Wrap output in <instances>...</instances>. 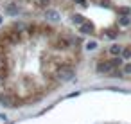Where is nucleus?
I'll use <instances>...</instances> for the list:
<instances>
[{"label": "nucleus", "mask_w": 131, "mask_h": 124, "mask_svg": "<svg viewBox=\"0 0 131 124\" xmlns=\"http://www.w3.org/2000/svg\"><path fill=\"white\" fill-rule=\"evenodd\" d=\"M18 11H20V9H18V6H16V4H13V2L6 6V13H7V15H11V16L18 15Z\"/></svg>", "instance_id": "39448f33"}, {"label": "nucleus", "mask_w": 131, "mask_h": 124, "mask_svg": "<svg viewBox=\"0 0 131 124\" xmlns=\"http://www.w3.org/2000/svg\"><path fill=\"white\" fill-rule=\"evenodd\" d=\"M15 97L9 95V94H2L0 95V104H4V106H15Z\"/></svg>", "instance_id": "7ed1b4c3"}, {"label": "nucleus", "mask_w": 131, "mask_h": 124, "mask_svg": "<svg viewBox=\"0 0 131 124\" xmlns=\"http://www.w3.org/2000/svg\"><path fill=\"white\" fill-rule=\"evenodd\" d=\"M95 47H97V43H95V42H90V43H86V49H88V50H93Z\"/></svg>", "instance_id": "ddd939ff"}, {"label": "nucleus", "mask_w": 131, "mask_h": 124, "mask_svg": "<svg viewBox=\"0 0 131 124\" xmlns=\"http://www.w3.org/2000/svg\"><path fill=\"white\" fill-rule=\"evenodd\" d=\"M72 22H74V24H79V25H83V24H84V20H83V16H81V15H74V16H72Z\"/></svg>", "instance_id": "6e6552de"}, {"label": "nucleus", "mask_w": 131, "mask_h": 124, "mask_svg": "<svg viewBox=\"0 0 131 124\" xmlns=\"http://www.w3.org/2000/svg\"><path fill=\"white\" fill-rule=\"evenodd\" d=\"M54 47H58V49H67V47H68V40H67V38H58L56 43H54Z\"/></svg>", "instance_id": "0eeeda50"}, {"label": "nucleus", "mask_w": 131, "mask_h": 124, "mask_svg": "<svg viewBox=\"0 0 131 124\" xmlns=\"http://www.w3.org/2000/svg\"><path fill=\"white\" fill-rule=\"evenodd\" d=\"M75 2H77V4H81V6H84V4H86V0H75Z\"/></svg>", "instance_id": "f3484780"}, {"label": "nucleus", "mask_w": 131, "mask_h": 124, "mask_svg": "<svg viewBox=\"0 0 131 124\" xmlns=\"http://www.w3.org/2000/svg\"><path fill=\"white\" fill-rule=\"evenodd\" d=\"M2 81H4V77H2V76H0V83H2Z\"/></svg>", "instance_id": "6ab92c4d"}, {"label": "nucleus", "mask_w": 131, "mask_h": 124, "mask_svg": "<svg viewBox=\"0 0 131 124\" xmlns=\"http://www.w3.org/2000/svg\"><path fill=\"white\" fill-rule=\"evenodd\" d=\"M97 72H99V74H110V72H115L113 61H111V59H110V61H101V63L97 65Z\"/></svg>", "instance_id": "f03ea898"}, {"label": "nucleus", "mask_w": 131, "mask_h": 124, "mask_svg": "<svg viewBox=\"0 0 131 124\" xmlns=\"http://www.w3.org/2000/svg\"><path fill=\"white\" fill-rule=\"evenodd\" d=\"M120 54H122V58H126V59H127V58H131V50H129V49H124Z\"/></svg>", "instance_id": "9b49d317"}, {"label": "nucleus", "mask_w": 131, "mask_h": 124, "mask_svg": "<svg viewBox=\"0 0 131 124\" xmlns=\"http://www.w3.org/2000/svg\"><path fill=\"white\" fill-rule=\"evenodd\" d=\"M106 34H108V36H110V38H115V36H117V33H115V31H108V33H106Z\"/></svg>", "instance_id": "dca6fc26"}, {"label": "nucleus", "mask_w": 131, "mask_h": 124, "mask_svg": "<svg viewBox=\"0 0 131 124\" xmlns=\"http://www.w3.org/2000/svg\"><path fill=\"white\" fill-rule=\"evenodd\" d=\"M111 61H113L115 67H120V65H122V58H115V59H111Z\"/></svg>", "instance_id": "4468645a"}, {"label": "nucleus", "mask_w": 131, "mask_h": 124, "mask_svg": "<svg viewBox=\"0 0 131 124\" xmlns=\"http://www.w3.org/2000/svg\"><path fill=\"white\" fill-rule=\"evenodd\" d=\"M118 24H120V25H127V24H129V18H127V16H122V18L118 20Z\"/></svg>", "instance_id": "f8f14e48"}, {"label": "nucleus", "mask_w": 131, "mask_h": 124, "mask_svg": "<svg viewBox=\"0 0 131 124\" xmlns=\"http://www.w3.org/2000/svg\"><path fill=\"white\" fill-rule=\"evenodd\" d=\"M74 76H75V70H74L72 67H68V65H63V67H59V68L56 70V77H58V81H61V83L72 81Z\"/></svg>", "instance_id": "f257e3e1"}, {"label": "nucleus", "mask_w": 131, "mask_h": 124, "mask_svg": "<svg viewBox=\"0 0 131 124\" xmlns=\"http://www.w3.org/2000/svg\"><path fill=\"white\" fill-rule=\"evenodd\" d=\"M126 74H131V63H127V65H124V68H122Z\"/></svg>", "instance_id": "2eb2a0df"}, {"label": "nucleus", "mask_w": 131, "mask_h": 124, "mask_svg": "<svg viewBox=\"0 0 131 124\" xmlns=\"http://www.w3.org/2000/svg\"><path fill=\"white\" fill-rule=\"evenodd\" d=\"M45 16H47L50 22H59V20H61V16H59V13H58L56 9H47Z\"/></svg>", "instance_id": "20e7f679"}, {"label": "nucleus", "mask_w": 131, "mask_h": 124, "mask_svg": "<svg viewBox=\"0 0 131 124\" xmlns=\"http://www.w3.org/2000/svg\"><path fill=\"white\" fill-rule=\"evenodd\" d=\"M110 52L117 56V54H120V52H122V49H120L118 45H111V47H110Z\"/></svg>", "instance_id": "1a4fd4ad"}, {"label": "nucleus", "mask_w": 131, "mask_h": 124, "mask_svg": "<svg viewBox=\"0 0 131 124\" xmlns=\"http://www.w3.org/2000/svg\"><path fill=\"white\" fill-rule=\"evenodd\" d=\"M81 33H83V34H92V33H93V25L88 24V22H84V24L81 25Z\"/></svg>", "instance_id": "423d86ee"}, {"label": "nucleus", "mask_w": 131, "mask_h": 124, "mask_svg": "<svg viewBox=\"0 0 131 124\" xmlns=\"http://www.w3.org/2000/svg\"><path fill=\"white\" fill-rule=\"evenodd\" d=\"M118 13H122L124 16H127V15L131 13V9H129V7H120V9H118Z\"/></svg>", "instance_id": "9d476101"}, {"label": "nucleus", "mask_w": 131, "mask_h": 124, "mask_svg": "<svg viewBox=\"0 0 131 124\" xmlns=\"http://www.w3.org/2000/svg\"><path fill=\"white\" fill-rule=\"evenodd\" d=\"M49 2H50V0H40V4H43V6H45V4H49Z\"/></svg>", "instance_id": "a211bd4d"}]
</instances>
